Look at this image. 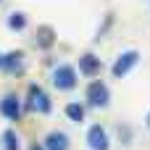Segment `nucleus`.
Returning <instances> with one entry per match:
<instances>
[{
	"label": "nucleus",
	"instance_id": "1",
	"mask_svg": "<svg viewBox=\"0 0 150 150\" xmlns=\"http://www.w3.org/2000/svg\"><path fill=\"white\" fill-rule=\"evenodd\" d=\"M26 108L34 111V113H47V111H50V98H47V92H45L40 84H32V87H29Z\"/></svg>",
	"mask_w": 150,
	"mask_h": 150
},
{
	"label": "nucleus",
	"instance_id": "2",
	"mask_svg": "<svg viewBox=\"0 0 150 150\" xmlns=\"http://www.w3.org/2000/svg\"><path fill=\"white\" fill-rule=\"evenodd\" d=\"M137 58H140V55H137V50H127V53H121V55L116 58V63L111 66L113 76H116V79L127 76V74H129V69H132V66L137 63Z\"/></svg>",
	"mask_w": 150,
	"mask_h": 150
},
{
	"label": "nucleus",
	"instance_id": "3",
	"mask_svg": "<svg viewBox=\"0 0 150 150\" xmlns=\"http://www.w3.org/2000/svg\"><path fill=\"white\" fill-rule=\"evenodd\" d=\"M87 100H90L92 108H103V105H108V87H105L100 79H95V82L87 87Z\"/></svg>",
	"mask_w": 150,
	"mask_h": 150
},
{
	"label": "nucleus",
	"instance_id": "4",
	"mask_svg": "<svg viewBox=\"0 0 150 150\" xmlns=\"http://www.w3.org/2000/svg\"><path fill=\"white\" fill-rule=\"evenodd\" d=\"M53 84H55L58 90H71V87L76 84V71H74L71 66H58V69L53 71Z\"/></svg>",
	"mask_w": 150,
	"mask_h": 150
},
{
	"label": "nucleus",
	"instance_id": "5",
	"mask_svg": "<svg viewBox=\"0 0 150 150\" xmlns=\"http://www.w3.org/2000/svg\"><path fill=\"white\" fill-rule=\"evenodd\" d=\"M0 113H3L5 119H11V121H18V116H21V103H18V98H16L13 92H8V95L0 100Z\"/></svg>",
	"mask_w": 150,
	"mask_h": 150
},
{
	"label": "nucleus",
	"instance_id": "6",
	"mask_svg": "<svg viewBox=\"0 0 150 150\" xmlns=\"http://www.w3.org/2000/svg\"><path fill=\"white\" fill-rule=\"evenodd\" d=\"M87 145H90V150H108V134H105V129H103L100 124L90 127V132H87Z\"/></svg>",
	"mask_w": 150,
	"mask_h": 150
},
{
	"label": "nucleus",
	"instance_id": "7",
	"mask_svg": "<svg viewBox=\"0 0 150 150\" xmlns=\"http://www.w3.org/2000/svg\"><path fill=\"white\" fill-rule=\"evenodd\" d=\"M79 71L87 74V76H95V74L100 71V58H95L92 53L82 55V58H79Z\"/></svg>",
	"mask_w": 150,
	"mask_h": 150
},
{
	"label": "nucleus",
	"instance_id": "8",
	"mask_svg": "<svg viewBox=\"0 0 150 150\" xmlns=\"http://www.w3.org/2000/svg\"><path fill=\"white\" fill-rule=\"evenodd\" d=\"M45 150H69V137L63 132H50L45 137Z\"/></svg>",
	"mask_w": 150,
	"mask_h": 150
},
{
	"label": "nucleus",
	"instance_id": "9",
	"mask_svg": "<svg viewBox=\"0 0 150 150\" xmlns=\"http://www.w3.org/2000/svg\"><path fill=\"white\" fill-rule=\"evenodd\" d=\"M24 66V53H8V55H3V69L5 71H18Z\"/></svg>",
	"mask_w": 150,
	"mask_h": 150
},
{
	"label": "nucleus",
	"instance_id": "10",
	"mask_svg": "<svg viewBox=\"0 0 150 150\" xmlns=\"http://www.w3.org/2000/svg\"><path fill=\"white\" fill-rule=\"evenodd\" d=\"M66 116L79 124V121H84V108H82L79 103H69V105H66Z\"/></svg>",
	"mask_w": 150,
	"mask_h": 150
},
{
	"label": "nucleus",
	"instance_id": "11",
	"mask_svg": "<svg viewBox=\"0 0 150 150\" xmlns=\"http://www.w3.org/2000/svg\"><path fill=\"white\" fill-rule=\"evenodd\" d=\"M3 150H18V137L8 129V132H3Z\"/></svg>",
	"mask_w": 150,
	"mask_h": 150
},
{
	"label": "nucleus",
	"instance_id": "12",
	"mask_svg": "<svg viewBox=\"0 0 150 150\" xmlns=\"http://www.w3.org/2000/svg\"><path fill=\"white\" fill-rule=\"evenodd\" d=\"M8 26H11V29H24V26H26L24 13H11V16H8Z\"/></svg>",
	"mask_w": 150,
	"mask_h": 150
},
{
	"label": "nucleus",
	"instance_id": "13",
	"mask_svg": "<svg viewBox=\"0 0 150 150\" xmlns=\"http://www.w3.org/2000/svg\"><path fill=\"white\" fill-rule=\"evenodd\" d=\"M40 34H42V37H40V45H42V47H50V45H53V29H50V26H42Z\"/></svg>",
	"mask_w": 150,
	"mask_h": 150
},
{
	"label": "nucleus",
	"instance_id": "14",
	"mask_svg": "<svg viewBox=\"0 0 150 150\" xmlns=\"http://www.w3.org/2000/svg\"><path fill=\"white\" fill-rule=\"evenodd\" d=\"M29 150H45V148H42V145H32Z\"/></svg>",
	"mask_w": 150,
	"mask_h": 150
},
{
	"label": "nucleus",
	"instance_id": "15",
	"mask_svg": "<svg viewBox=\"0 0 150 150\" xmlns=\"http://www.w3.org/2000/svg\"><path fill=\"white\" fill-rule=\"evenodd\" d=\"M148 127H150V113H148Z\"/></svg>",
	"mask_w": 150,
	"mask_h": 150
},
{
	"label": "nucleus",
	"instance_id": "16",
	"mask_svg": "<svg viewBox=\"0 0 150 150\" xmlns=\"http://www.w3.org/2000/svg\"><path fill=\"white\" fill-rule=\"evenodd\" d=\"M0 66H3V55H0Z\"/></svg>",
	"mask_w": 150,
	"mask_h": 150
}]
</instances>
